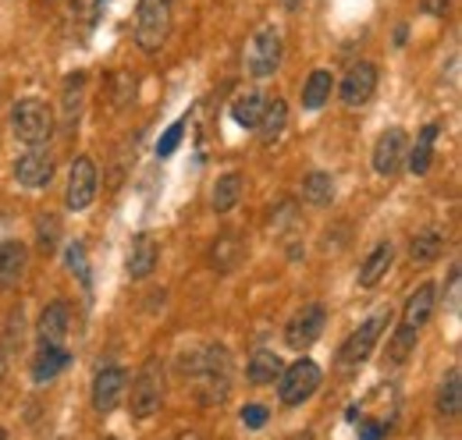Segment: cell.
<instances>
[{"label": "cell", "instance_id": "cell-1", "mask_svg": "<svg viewBox=\"0 0 462 440\" xmlns=\"http://www.w3.org/2000/svg\"><path fill=\"white\" fill-rule=\"evenodd\" d=\"M192 373L199 380V401L203 405H221L231 390V355L225 344H210L203 355L192 359Z\"/></svg>", "mask_w": 462, "mask_h": 440}, {"label": "cell", "instance_id": "cell-2", "mask_svg": "<svg viewBox=\"0 0 462 440\" xmlns=\"http://www.w3.org/2000/svg\"><path fill=\"white\" fill-rule=\"evenodd\" d=\"M11 132H14V139H22L29 150H32V146H43V142H51V135H54V110L47 107L43 100H36V96L18 100L14 110H11Z\"/></svg>", "mask_w": 462, "mask_h": 440}, {"label": "cell", "instance_id": "cell-3", "mask_svg": "<svg viewBox=\"0 0 462 440\" xmlns=\"http://www.w3.org/2000/svg\"><path fill=\"white\" fill-rule=\"evenodd\" d=\"M171 36V0H139L135 7V43L157 54Z\"/></svg>", "mask_w": 462, "mask_h": 440}, {"label": "cell", "instance_id": "cell-4", "mask_svg": "<svg viewBox=\"0 0 462 440\" xmlns=\"http://www.w3.org/2000/svg\"><path fill=\"white\" fill-rule=\"evenodd\" d=\"M384 327H392V309H377L370 320L359 324V330H352L346 337V344L338 348V362H342V366H359V362H366L370 352L377 348Z\"/></svg>", "mask_w": 462, "mask_h": 440}, {"label": "cell", "instance_id": "cell-5", "mask_svg": "<svg viewBox=\"0 0 462 440\" xmlns=\"http://www.w3.org/2000/svg\"><path fill=\"white\" fill-rule=\"evenodd\" d=\"M161 401H164V366H161V359H150V362L139 370L135 384H132L128 408H132L135 419H150V416L161 408Z\"/></svg>", "mask_w": 462, "mask_h": 440}, {"label": "cell", "instance_id": "cell-6", "mask_svg": "<svg viewBox=\"0 0 462 440\" xmlns=\"http://www.w3.org/2000/svg\"><path fill=\"white\" fill-rule=\"evenodd\" d=\"M282 64V32L274 25H263L253 32L249 47H245V71L253 78H271Z\"/></svg>", "mask_w": 462, "mask_h": 440}, {"label": "cell", "instance_id": "cell-7", "mask_svg": "<svg viewBox=\"0 0 462 440\" xmlns=\"http://www.w3.org/2000/svg\"><path fill=\"white\" fill-rule=\"evenodd\" d=\"M320 366L313 362V359H299V362H291L289 370H282V377H278V398H282V405H302V401H310L313 394H317V387H320Z\"/></svg>", "mask_w": 462, "mask_h": 440}, {"label": "cell", "instance_id": "cell-8", "mask_svg": "<svg viewBox=\"0 0 462 440\" xmlns=\"http://www.w3.org/2000/svg\"><path fill=\"white\" fill-rule=\"evenodd\" d=\"M324 327H328V309H324L320 302H313V306H306L302 313H295L289 320V327H285V344H289L291 352H306V348H313V344L320 341Z\"/></svg>", "mask_w": 462, "mask_h": 440}, {"label": "cell", "instance_id": "cell-9", "mask_svg": "<svg viewBox=\"0 0 462 440\" xmlns=\"http://www.w3.org/2000/svg\"><path fill=\"white\" fill-rule=\"evenodd\" d=\"M97 199V167L89 157H79L68 170V188H64V206L68 210H86Z\"/></svg>", "mask_w": 462, "mask_h": 440}, {"label": "cell", "instance_id": "cell-10", "mask_svg": "<svg viewBox=\"0 0 462 440\" xmlns=\"http://www.w3.org/2000/svg\"><path fill=\"white\" fill-rule=\"evenodd\" d=\"M14 178L25 188H47L51 178H54V157H51V150L32 146L29 153H22L18 164H14Z\"/></svg>", "mask_w": 462, "mask_h": 440}, {"label": "cell", "instance_id": "cell-11", "mask_svg": "<svg viewBox=\"0 0 462 440\" xmlns=\"http://www.w3.org/2000/svg\"><path fill=\"white\" fill-rule=\"evenodd\" d=\"M405 150H409V139L402 128H388L374 146V170L381 178H395L399 167L405 164Z\"/></svg>", "mask_w": 462, "mask_h": 440}, {"label": "cell", "instance_id": "cell-12", "mask_svg": "<svg viewBox=\"0 0 462 440\" xmlns=\"http://www.w3.org/2000/svg\"><path fill=\"white\" fill-rule=\"evenodd\" d=\"M434 306H438V284H420L409 298H405V309H402V327L399 330H409V334H420V330L430 324V316H434Z\"/></svg>", "mask_w": 462, "mask_h": 440}, {"label": "cell", "instance_id": "cell-13", "mask_svg": "<svg viewBox=\"0 0 462 440\" xmlns=\"http://www.w3.org/2000/svg\"><path fill=\"white\" fill-rule=\"evenodd\" d=\"M374 93H377V64H370V60L352 64L346 82H342V100H346V107H363V104H370Z\"/></svg>", "mask_w": 462, "mask_h": 440}, {"label": "cell", "instance_id": "cell-14", "mask_svg": "<svg viewBox=\"0 0 462 440\" xmlns=\"http://www.w3.org/2000/svg\"><path fill=\"white\" fill-rule=\"evenodd\" d=\"M125 387H128V373H125L121 366L100 370L97 380H93V408H97L100 416L115 412L117 405H121V398H125Z\"/></svg>", "mask_w": 462, "mask_h": 440}, {"label": "cell", "instance_id": "cell-15", "mask_svg": "<svg viewBox=\"0 0 462 440\" xmlns=\"http://www.w3.org/2000/svg\"><path fill=\"white\" fill-rule=\"evenodd\" d=\"M438 135H441V124H438V121H430V124H423V128H420L416 142L405 150V167H409L412 174H427V170H430V160H434V142H438Z\"/></svg>", "mask_w": 462, "mask_h": 440}, {"label": "cell", "instance_id": "cell-16", "mask_svg": "<svg viewBox=\"0 0 462 440\" xmlns=\"http://www.w3.org/2000/svg\"><path fill=\"white\" fill-rule=\"evenodd\" d=\"M68 362H71V352L64 344H40V352L32 359V380L36 384H51L58 373L68 370Z\"/></svg>", "mask_w": 462, "mask_h": 440}, {"label": "cell", "instance_id": "cell-17", "mask_svg": "<svg viewBox=\"0 0 462 440\" xmlns=\"http://www.w3.org/2000/svg\"><path fill=\"white\" fill-rule=\"evenodd\" d=\"M68 327H71V309H68V302H51V306L40 313V324H36L40 344H60Z\"/></svg>", "mask_w": 462, "mask_h": 440}, {"label": "cell", "instance_id": "cell-18", "mask_svg": "<svg viewBox=\"0 0 462 440\" xmlns=\"http://www.w3.org/2000/svg\"><path fill=\"white\" fill-rule=\"evenodd\" d=\"M392 263H395V245H392V242H381V245L363 260V267H359V288H377V284L388 277Z\"/></svg>", "mask_w": 462, "mask_h": 440}, {"label": "cell", "instance_id": "cell-19", "mask_svg": "<svg viewBox=\"0 0 462 440\" xmlns=\"http://www.w3.org/2000/svg\"><path fill=\"white\" fill-rule=\"evenodd\" d=\"M157 267V245L150 234H135L132 238V252H128V277L132 280H143V277L153 274Z\"/></svg>", "mask_w": 462, "mask_h": 440}, {"label": "cell", "instance_id": "cell-20", "mask_svg": "<svg viewBox=\"0 0 462 440\" xmlns=\"http://www.w3.org/2000/svg\"><path fill=\"white\" fill-rule=\"evenodd\" d=\"M282 355H274L271 348H260V352H253V359H249V366H245V377H249V384L263 387V384H274L278 377H282Z\"/></svg>", "mask_w": 462, "mask_h": 440}, {"label": "cell", "instance_id": "cell-21", "mask_svg": "<svg viewBox=\"0 0 462 440\" xmlns=\"http://www.w3.org/2000/svg\"><path fill=\"white\" fill-rule=\"evenodd\" d=\"M331 93H335V78H331V71H328V68H313L310 78H306V86H302V107L320 110L328 100H331Z\"/></svg>", "mask_w": 462, "mask_h": 440}, {"label": "cell", "instance_id": "cell-22", "mask_svg": "<svg viewBox=\"0 0 462 440\" xmlns=\"http://www.w3.org/2000/svg\"><path fill=\"white\" fill-rule=\"evenodd\" d=\"M245 256V245L238 242V234H221L217 242H214V249H210V263H214V270L217 274H231L235 267H238V260Z\"/></svg>", "mask_w": 462, "mask_h": 440}, {"label": "cell", "instance_id": "cell-23", "mask_svg": "<svg viewBox=\"0 0 462 440\" xmlns=\"http://www.w3.org/2000/svg\"><path fill=\"white\" fill-rule=\"evenodd\" d=\"M285 121H289V107H285V100H267V107L260 114V121H256V132H260V142H274L282 132H285Z\"/></svg>", "mask_w": 462, "mask_h": 440}, {"label": "cell", "instance_id": "cell-24", "mask_svg": "<svg viewBox=\"0 0 462 440\" xmlns=\"http://www.w3.org/2000/svg\"><path fill=\"white\" fill-rule=\"evenodd\" d=\"M25 270V245L22 242H0V288L18 284Z\"/></svg>", "mask_w": 462, "mask_h": 440}, {"label": "cell", "instance_id": "cell-25", "mask_svg": "<svg viewBox=\"0 0 462 440\" xmlns=\"http://www.w3.org/2000/svg\"><path fill=\"white\" fill-rule=\"evenodd\" d=\"M438 412L441 416H448V419H456L462 412V373L459 366H452L448 373H445V380H441V390H438Z\"/></svg>", "mask_w": 462, "mask_h": 440}, {"label": "cell", "instance_id": "cell-26", "mask_svg": "<svg viewBox=\"0 0 462 440\" xmlns=\"http://www.w3.org/2000/svg\"><path fill=\"white\" fill-rule=\"evenodd\" d=\"M242 199V174L238 170H228V174H221L217 178V185H214V214H231L235 210V203Z\"/></svg>", "mask_w": 462, "mask_h": 440}, {"label": "cell", "instance_id": "cell-27", "mask_svg": "<svg viewBox=\"0 0 462 440\" xmlns=\"http://www.w3.org/2000/svg\"><path fill=\"white\" fill-rule=\"evenodd\" d=\"M263 107H267V96L256 93V89H249V93H242V96L231 104V117H235L238 128H256V121H260Z\"/></svg>", "mask_w": 462, "mask_h": 440}, {"label": "cell", "instance_id": "cell-28", "mask_svg": "<svg viewBox=\"0 0 462 440\" xmlns=\"http://www.w3.org/2000/svg\"><path fill=\"white\" fill-rule=\"evenodd\" d=\"M302 199H306L310 206H328V203L335 199V178L324 174V170L306 174V178H302Z\"/></svg>", "mask_w": 462, "mask_h": 440}, {"label": "cell", "instance_id": "cell-29", "mask_svg": "<svg viewBox=\"0 0 462 440\" xmlns=\"http://www.w3.org/2000/svg\"><path fill=\"white\" fill-rule=\"evenodd\" d=\"M441 252H445V234H441V231H423V234H416L412 245H409L412 263H434Z\"/></svg>", "mask_w": 462, "mask_h": 440}, {"label": "cell", "instance_id": "cell-30", "mask_svg": "<svg viewBox=\"0 0 462 440\" xmlns=\"http://www.w3.org/2000/svg\"><path fill=\"white\" fill-rule=\"evenodd\" d=\"M181 135H185V117H178L171 128L161 135V142H157V157H171L174 150H178V142H181Z\"/></svg>", "mask_w": 462, "mask_h": 440}, {"label": "cell", "instance_id": "cell-31", "mask_svg": "<svg viewBox=\"0 0 462 440\" xmlns=\"http://www.w3.org/2000/svg\"><path fill=\"white\" fill-rule=\"evenodd\" d=\"M267 419H271V412H267L263 405H245V408H242V426H249V430L267 426Z\"/></svg>", "mask_w": 462, "mask_h": 440}, {"label": "cell", "instance_id": "cell-32", "mask_svg": "<svg viewBox=\"0 0 462 440\" xmlns=\"http://www.w3.org/2000/svg\"><path fill=\"white\" fill-rule=\"evenodd\" d=\"M68 267H71V274L86 277V249H82L79 242L68 245Z\"/></svg>", "mask_w": 462, "mask_h": 440}, {"label": "cell", "instance_id": "cell-33", "mask_svg": "<svg viewBox=\"0 0 462 440\" xmlns=\"http://www.w3.org/2000/svg\"><path fill=\"white\" fill-rule=\"evenodd\" d=\"M384 434H388L384 423H374V419L359 423V440H384Z\"/></svg>", "mask_w": 462, "mask_h": 440}, {"label": "cell", "instance_id": "cell-34", "mask_svg": "<svg viewBox=\"0 0 462 440\" xmlns=\"http://www.w3.org/2000/svg\"><path fill=\"white\" fill-rule=\"evenodd\" d=\"M452 0H420V7H423V14H430V18H438V14H445V7H448Z\"/></svg>", "mask_w": 462, "mask_h": 440}, {"label": "cell", "instance_id": "cell-35", "mask_svg": "<svg viewBox=\"0 0 462 440\" xmlns=\"http://www.w3.org/2000/svg\"><path fill=\"white\" fill-rule=\"evenodd\" d=\"M405 36H409V29L399 25V32H395V47H405Z\"/></svg>", "mask_w": 462, "mask_h": 440}, {"label": "cell", "instance_id": "cell-36", "mask_svg": "<svg viewBox=\"0 0 462 440\" xmlns=\"http://www.w3.org/2000/svg\"><path fill=\"white\" fill-rule=\"evenodd\" d=\"M174 440H199L196 434H181V437H174Z\"/></svg>", "mask_w": 462, "mask_h": 440}, {"label": "cell", "instance_id": "cell-37", "mask_svg": "<svg viewBox=\"0 0 462 440\" xmlns=\"http://www.w3.org/2000/svg\"><path fill=\"white\" fill-rule=\"evenodd\" d=\"M0 384H4V355H0Z\"/></svg>", "mask_w": 462, "mask_h": 440}, {"label": "cell", "instance_id": "cell-38", "mask_svg": "<svg viewBox=\"0 0 462 440\" xmlns=\"http://www.w3.org/2000/svg\"><path fill=\"white\" fill-rule=\"evenodd\" d=\"M0 440H7V434H4V426H0Z\"/></svg>", "mask_w": 462, "mask_h": 440}, {"label": "cell", "instance_id": "cell-39", "mask_svg": "<svg viewBox=\"0 0 462 440\" xmlns=\"http://www.w3.org/2000/svg\"><path fill=\"white\" fill-rule=\"evenodd\" d=\"M104 440H117V437H104Z\"/></svg>", "mask_w": 462, "mask_h": 440}]
</instances>
